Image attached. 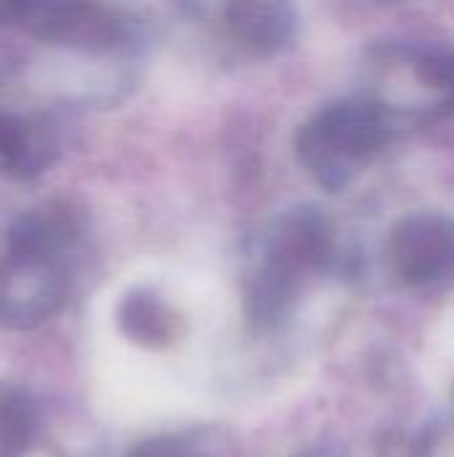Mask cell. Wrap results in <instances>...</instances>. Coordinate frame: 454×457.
<instances>
[{
	"mask_svg": "<svg viewBox=\"0 0 454 457\" xmlns=\"http://www.w3.org/2000/svg\"><path fill=\"white\" fill-rule=\"evenodd\" d=\"M383 115L369 104H334L300 134L302 163L329 187L348 182L385 142Z\"/></svg>",
	"mask_w": 454,
	"mask_h": 457,
	"instance_id": "6da1fadb",
	"label": "cell"
},
{
	"mask_svg": "<svg viewBox=\"0 0 454 457\" xmlns=\"http://www.w3.org/2000/svg\"><path fill=\"white\" fill-rule=\"evenodd\" d=\"M11 24L40 43L83 54H110L131 37L128 21L102 0H16Z\"/></svg>",
	"mask_w": 454,
	"mask_h": 457,
	"instance_id": "7a4b0ae2",
	"label": "cell"
},
{
	"mask_svg": "<svg viewBox=\"0 0 454 457\" xmlns=\"http://www.w3.org/2000/svg\"><path fill=\"white\" fill-rule=\"evenodd\" d=\"M305 457H310V455H305Z\"/></svg>",
	"mask_w": 454,
	"mask_h": 457,
	"instance_id": "9c48e42d",
	"label": "cell"
},
{
	"mask_svg": "<svg viewBox=\"0 0 454 457\" xmlns=\"http://www.w3.org/2000/svg\"><path fill=\"white\" fill-rule=\"evenodd\" d=\"M59 129L45 112L0 104V177L27 182L54 166Z\"/></svg>",
	"mask_w": 454,
	"mask_h": 457,
	"instance_id": "3957f363",
	"label": "cell"
},
{
	"mask_svg": "<svg viewBox=\"0 0 454 457\" xmlns=\"http://www.w3.org/2000/svg\"><path fill=\"white\" fill-rule=\"evenodd\" d=\"M225 16L233 35L257 54L278 51L292 32L286 0H227Z\"/></svg>",
	"mask_w": 454,
	"mask_h": 457,
	"instance_id": "5b68a950",
	"label": "cell"
},
{
	"mask_svg": "<svg viewBox=\"0 0 454 457\" xmlns=\"http://www.w3.org/2000/svg\"><path fill=\"white\" fill-rule=\"evenodd\" d=\"M391 252L409 284L436 281L454 268V222L439 214H415L393 230Z\"/></svg>",
	"mask_w": 454,
	"mask_h": 457,
	"instance_id": "277c9868",
	"label": "cell"
},
{
	"mask_svg": "<svg viewBox=\"0 0 454 457\" xmlns=\"http://www.w3.org/2000/svg\"><path fill=\"white\" fill-rule=\"evenodd\" d=\"M123 319L128 332H134L136 337L163 340L169 335V316L150 295H134L123 308Z\"/></svg>",
	"mask_w": 454,
	"mask_h": 457,
	"instance_id": "8992f818",
	"label": "cell"
},
{
	"mask_svg": "<svg viewBox=\"0 0 454 457\" xmlns=\"http://www.w3.org/2000/svg\"><path fill=\"white\" fill-rule=\"evenodd\" d=\"M150 457H174V455H150Z\"/></svg>",
	"mask_w": 454,
	"mask_h": 457,
	"instance_id": "ba28073f",
	"label": "cell"
},
{
	"mask_svg": "<svg viewBox=\"0 0 454 457\" xmlns=\"http://www.w3.org/2000/svg\"><path fill=\"white\" fill-rule=\"evenodd\" d=\"M383 457H412V447H409V439H401V436H391L383 442Z\"/></svg>",
	"mask_w": 454,
	"mask_h": 457,
	"instance_id": "52a82bcc",
	"label": "cell"
}]
</instances>
